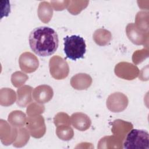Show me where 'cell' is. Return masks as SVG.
Here are the masks:
<instances>
[{
	"label": "cell",
	"instance_id": "17",
	"mask_svg": "<svg viewBox=\"0 0 149 149\" xmlns=\"http://www.w3.org/2000/svg\"><path fill=\"white\" fill-rule=\"evenodd\" d=\"M9 97H16L15 91L8 88H2L1 90L0 104L2 106H9L13 104L16 99L9 98Z\"/></svg>",
	"mask_w": 149,
	"mask_h": 149
},
{
	"label": "cell",
	"instance_id": "12",
	"mask_svg": "<svg viewBox=\"0 0 149 149\" xmlns=\"http://www.w3.org/2000/svg\"><path fill=\"white\" fill-rule=\"evenodd\" d=\"M17 98L16 103L20 107H26L33 101L31 93L33 88L30 86H24L17 90Z\"/></svg>",
	"mask_w": 149,
	"mask_h": 149
},
{
	"label": "cell",
	"instance_id": "1",
	"mask_svg": "<svg viewBox=\"0 0 149 149\" xmlns=\"http://www.w3.org/2000/svg\"><path fill=\"white\" fill-rule=\"evenodd\" d=\"M29 42L31 50L40 56H49L56 51L59 39L57 33L52 28L40 26L30 33Z\"/></svg>",
	"mask_w": 149,
	"mask_h": 149
},
{
	"label": "cell",
	"instance_id": "6",
	"mask_svg": "<svg viewBox=\"0 0 149 149\" xmlns=\"http://www.w3.org/2000/svg\"><path fill=\"white\" fill-rule=\"evenodd\" d=\"M128 105V98L122 93L111 94L107 100V107L113 112H120L125 110Z\"/></svg>",
	"mask_w": 149,
	"mask_h": 149
},
{
	"label": "cell",
	"instance_id": "11",
	"mask_svg": "<svg viewBox=\"0 0 149 149\" xmlns=\"http://www.w3.org/2000/svg\"><path fill=\"white\" fill-rule=\"evenodd\" d=\"M92 83V78L86 73H78L73 76L70 80L71 86L76 90H85L88 88Z\"/></svg>",
	"mask_w": 149,
	"mask_h": 149
},
{
	"label": "cell",
	"instance_id": "9",
	"mask_svg": "<svg viewBox=\"0 0 149 149\" xmlns=\"http://www.w3.org/2000/svg\"><path fill=\"white\" fill-rule=\"evenodd\" d=\"M52 88L48 85L42 84L36 87L33 91V98L38 103L42 104L49 102L52 98Z\"/></svg>",
	"mask_w": 149,
	"mask_h": 149
},
{
	"label": "cell",
	"instance_id": "4",
	"mask_svg": "<svg viewBox=\"0 0 149 149\" xmlns=\"http://www.w3.org/2000/svg\"><path fill=\"white\" fill-rule=\"evenodd\" d=\"M49 68L51 75L56 80L66 78L69 72L68 63L59 55L54 56L49 59Z\"/></svg>",
	"mask_w": 149,
	"mask_h": 149
},
{
	"label": "cell",
	"instance_id": "18",
	"mask_svg": "<svg viewBox=\"0 0 149 149\" xmlns=\"http://www.w3.org/2000/svg\"><path fill=\"white\" fill-rule=\"evenodd\" d=\"M28 78V76L26 74L17 71L12 74L11 81L14 87H19L23 84Z\"/></svg>",
	"mask_w": 149,
	"mask_h": 149
},
{
	"label": "cell",
	"instance_id": "14",
	"mask_svg": "<svg viewBox=\"0 0 149 149\" xmlns=\"http://www.w3.org/2000/svg\"><path fill=\"white\" fill-rule=\"evenodd\" d=\"M93 39L95 42L100 46L108 44L112 39L111 32L104 29H97L93 34Z\"/></svg>",
	"mask_w": 149,
	"mask_h": 149
},
{
	"label": "cell",
	"instance_id": "5",
	"mask_svg": "<svg viewBox=\"0 0 149 149\" xmlns=\"http://www.w3.org/2000/svg\"><path fill=\"white\" fill-rule=\"evenodd\" d=\"M26 127L30 135L34 138H40L45 133L44 119L41 116H29L26 120Z\"/></svg>",
	"mask_w": 149,
	"mask_h": 149
},
{
	"label": "cell",
	"instance_id": "3",
	"mask_svg": "<svg viewBox=\"0 0 149 149\" xmlns=\"http://www.w3.org/2000/svg\"><path fill=\"white\" fill-rule=\"evenodd\" d=\"M123 148L127 149H148L149 134L144 130L132 129L127 134Z\"/></svg>",
	"mask_w": 149,
	"mask_h": 149
},
{
	"label": "cell",
	"instance_id": "15",
	"mask_svg": "<svg viewBox=\"0 0 149 149\" xmlns=\"http://www.w3.org/2000/svg\"><path fill=\"white\" fill-rule=\"evenodd\" d=\"M8 122L13 127H22L26 123V115L21 111H13L8 116Z\"/></svg>",
	"mask_w": 149,
	"mask_h": 149
},
{
	"label": "cell",
	"instance_id": "16",
	"mask_svg": "<svg viewBox=\"0 0 149 149\" xmlns=\"http://www.w3.org/2000/svg\"><path fill=\"white\" fill-rule=\"evenodd\" d=\"M70 123H61L56 125V134L62 140H69L73 137V131L70 126Z\"/></svg>",
	"mask_w": 149,
	"mask_h": 149
},
{
	"label": "cell",
	"instance_id": "8",
	"mask_svg": "<svg viewBox=\"0 0 149 149\" xmlns=\"http://www.w3.org/2000/svg\"><path fill=\"white\" fill-rule=\"evenodd\" d=\"M126 34L129 39L134 44L144 45L146 42L148 33L141 30L135 24L131 23L126 28Z\"/></svg>",
	"mask_w": 149,
	"mask_h": 149
},
{
	"label": "cell",
	"instance_id": "10",
	"mask_svg": "<svg viewBox=\"0 0 149 149\" xmlns=\"http://www.w3.org/2000/svg\"><path fill=\"white\" fill-rule=\"evenodd\" d=\"M70 121L72 126L80 131L86 130L91 124L90 118L86 114L81 112L73 113L70 118Z\"/></svg>",
	"mask_w": 149,
	"mask_h": 149
},
{
	"label": "cell",
	"instance_id": "13",
	"mask_svg": "<svg viewBox=\"0 0 149 149\" xmlns=\"http://www.w3.org/2000/svg\"><path fill=\"white\" fill-rule=\"evenodd\" d=\"M53 9L51 5L47 1L41 2L38 8V15L41 21L48 23L52 18Z\"/></svg>",
	"mask_w": 149,
	"mask_h": 149
},
{
	"label": "cell",
	"instance_id": "7",
	"mask_svg": "<svg viewBox=\"0 0 149 149\" xmlns=\"http://www.w3.org/2000/svg\"><path fill=\"white\" fill-rule=\"evenodd\" d=\"M19 63L20 69L26 73L35 72L39 66L38 58L30 52H25L20 55Z\"/></svg>",
	"mask_w": 149,
	"mask_h": 149
},
{
	"label": "cell",
	"instance_id": "2",
	"mask_svg": "<svg viewBox=\"0 0 149 149\" xmlns=\"http://www.w3.org/2000/svg\"><path fill=\"white\" fill-rule=\"evenodd\" d=\"M63 51L67 58L72 61L83 58L86 52V44L84 38L78 35L66 36L63 38Z\"/></svg>",
	"mask_w": 149,
	"mask_h": 149
}]
</instances>
